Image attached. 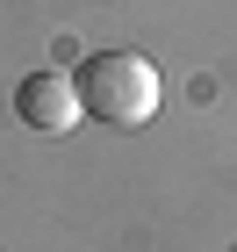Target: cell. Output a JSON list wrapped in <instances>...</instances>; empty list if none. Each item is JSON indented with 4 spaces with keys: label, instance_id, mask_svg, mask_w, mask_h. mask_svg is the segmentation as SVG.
I'll list each match as a JSON object with an SVG mask.
<instances>
[{
    "label": "cell",
    "instance_id": "2",
    "mask_svg": "<svg viewBox=\"0 0 237 252\" xmlns=\"http://www.w3.org/2000/svg\"><path fill=\"white\" fill-rule=\"evenodd\" d=\"M15 116L29 123V130H43V137H65L72 123H86V108H79V87H72V72H29L15 87Z\"/></svg>",
    "mask_w": 237,
    "mask_h": 252
},
{
    "label": "cell",
    "instance_id": "1",
    "mask_svg": "<svg viewBox=\"0 0 237 252\" xmlns=\"http://www.w3.org/2000/svg\"><path fill=\"white\" fill-rule=\"evenodd\" d=\"M79 87V108L94 123H115V130H137V123L158 116V94H165V79L144 51H94V58L72 72Z\"/></svg>",
    "mask_w": 237,
    "mask_h": 252
}]
</instances>
